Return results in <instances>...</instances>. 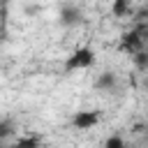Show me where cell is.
Masks as SVG:
<instances>
[{"mask_svg": "<svg viewBox=\"0 0 148 148\" xmlns=\"http://www.w3.org/2000/svg\"><path fill=\"white\" fill-rule=\"evenodd\" d=\"M95 62V53L92 49H76L72 56H67L65 60V72H74V69H88Z\"/></svg>", "mask_w": 148, "mask_h": 148, "instance_id": "obj_1", "label": "cell"}, {"mask_svg": "<svg viewBox=\"0 0 148 148\" xmlns=\"http://www.w3.org/2000/svg\"><path fill=\"white\" fill-rule=\"evenodd\" d=\"M58 21H60V25H65V28H74V25H79V23L83 21V14H81V9H79L74 2H65V5L60 7V12H58Z\"/></svg>", "mask_w": 148, "mask_h": 148, "instance_id": "obj_2", "label": "cell"}, {"mask_svg": "<svg viewBox=\"0 0 148 148\" xmlns=\"http://www.w3.org/2000/svg\"><path fill=\"white\" fill-rule=\"evenodd\" d=\"M143 39H146L143 37V30L141 28H134V30H130V32H125L120 37V49L127 51V53H136V51H141Z\"/></svg>", "mask_w": 148, "mask_h": 148, "instance_id": "obj_3", "label": "cell"}, {"mask_svg": "<svg viewBox=\"0 0 148 148\" xmlns=\"http://www.w3.org/2000/svg\"><path fill=\"white\" fill-rule=\"evenodd\" d=\"M99 123V113L97 111H79V113H74V118H72V125L76 127V130H90V127H95Z\"/></svg>", "mask_w": 148, "mask_h": 148, "instance_id": "obj_4", "label": "cell"}, {"mask_svg": "<svg viewBox=\"0 0 148 148\" xmlns=\"http://www.w3.org/2000/svg\"><path fill=\"white\" fill-rule=\"evenodd\" d=\"M116 86H118V79H116L113 72H102L95 79V88L102 90V92H111V90H116Z\"/></svg>", "mask_w": 148, "mask_h": 148, "instance_id": "obj_5", "label": "cell"}, {"mask_svg": "<svg viewBox=\"0 0 148 148\" xmlns=\"http://www.w3.org/2000/svg\"><path fill=\"white\" fill-rule=\"evenodd\" d=\"M42 146V136L39 134H25L21 139H16L14 143L5 146V148H39Z\"/></svg>", "mask_w": 148, "mask_h": 148, "instance_id": "obj_6", "label": "cell"}, {"mask_svg": "<svg viewBox=\"0 0 148 148\" xmlns=\"http://www.w3.org/2000/svg\"><path fill=\"white\" fill-rule=\"evenodd\" d=\"M14 132H16V123L12 118H0V143L14 136Z\"/></svg>", "mask_w": 148, "mask_h": 148, "instance_id": "obj_7", "label": "cell"}, {"mask_svg": "<svg viewBox=\"0 0 148 148\" xmlns=\"http://www.w3.org/2000/svg\"><path fill=\"white\" fill-rule=\"evenodd\" d=\"M111 12H113V16H127L132 12V0H113Z\"/></svg>", "mask_w": 148, "mask_h": 148, "instance_id": "obj_8", "label": "cell"}, {"mask_svg": "<svg viewBox=\"0 0 148 148\" xmlns=\"http://www.w3.org/2000/svg\"><path fill=\"white\" fill-rule=\"evenodd\" d=\"M102 148H127V143H125V139H123L120 134H111V136L104 141Z\"/></svg>", "mask_w": 148, "mask_h": 148, "instance_id": "obj_9", "label": "cell"}, {"mask_svg": "<svg viewBox=\"0 0 148 148\" xmlns=\"http://www.w3.org/2000/svg\"><path fill=\"white\" fill-rule=\"evenodd\" d=\"M132 60H134V65H136L139 69H148V53H146V51L132 53Z\"/></svg>", "mask_w": 148, "mask_h": 148, "instance_id": "obj_10", "label": "cell"}, {"mask_svg": "<svg viewBox=\"0 0 148 148\" xmlns=\"http://www.w3.org/2000/svg\"><path fill=\"white\" fill-rule=\"evenodd\" d=\"M12 5V0H0V7H9Z\"/></svg>", "mask_w": 148, "mask_h": 148, "instance_id": "obj_11", "label": "cell"}]
</instances>
